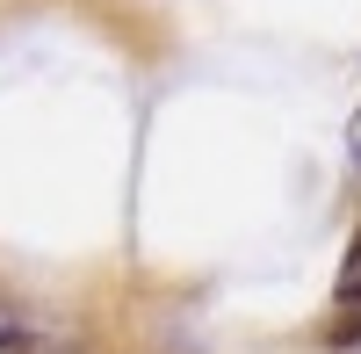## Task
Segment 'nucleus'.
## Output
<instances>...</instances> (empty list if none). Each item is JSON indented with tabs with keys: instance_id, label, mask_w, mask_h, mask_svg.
Here are the masks:
<instances>
[{
	"instance_id": "f257e3e1",
	"label": "nucleus",
	"mask_w": 361,
	"mask_h": 354,
	"mask_svg": "<svg viewBox=\"0 0 361 354\" xmlns=\"http://www.w3.org/2000/svg\"><path fill=\"white\" fill-rule=\"evenodd\" d=\"M0 354H66V340H51L29 311H15L8 297H0Z\"/></svg>"
},
{
	"instance_id": "f03ea898",
	"label": "nucleus",
	"mask_w": 361,
	"mask_h": 354,
	"mask_svg": "<svg viewBox=\"0 0 361 354\" xmlns=\"http://www.w3.org/2000/svg\"><path fill=\"white\" fill-rule=\"evenodd\" d=\"M361 304V224H354V239L340 253V282H333V311H354Z\"/></svg>"
},
{
	"instance_id": "7ed1b4c3",
	"label": "nucleus",
	"mask_w": 361,
	"mask_h": 354,
	"mask_svg": "<svg viewBox=\"0 0 361 354\" xmlns=\"http://www.w3.org/2000/svg\"><path fill=\"white\" fill-rule=\"evenodd\" d=\"M347 152H354V166H361V109H354V123H347Z\"/></svg>"
}]
</instances>
